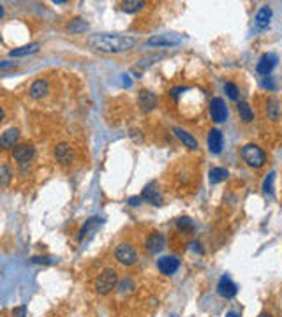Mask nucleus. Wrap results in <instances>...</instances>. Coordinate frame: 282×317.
Here are the masks:
<instances>
[{
    "label": "nucleus",
    "instance_id": "obj_1",
    "mask_svg": "<svg viewBox=\"0 0 282 317\" xmlns=\"http://www.w3.org/2000/svg\"><path fill=\"white\" fill-rule=\"evenodd\" d=\"M88 44L92 46V50L101 53H122L131 50L136 44L134 37H127V36H108V34H103V36H94Z\"/></svg>",
    "mask_w": 282,
    "mask_h": 317
},
{
    "label": "nucleus",
    "instance_id": "obj_2",
    "mask_svg": "<svg viewBox=\"0 0 282 317\" xmlns=\"http://www.w3.org/2000/svg\"><path fill=\"white\" fill-rule=\"evenodd\" d=\"M240 155H242L243 162H245L249 167H254V169L263 167L266 162V154L258 147V145H252V143L245 145V147L240 150Z\"/></svg>",
    "mask_w": 282,
    "mask_h": 317
},
{
    "label": "nucleus",
    "instance_id": "obj_3",
    "mask_svg": "<svg viewBox=\"0 0 282 317\" xmlns=\"http://www.w3.org/2000/svg\"><path fill=\"white\" fill-rule=\"evenodd\" d=\"M116 282H118V273H116V269L113 268H106L103 269L99 273V277L96 278V293L97 294H110L113 289L116 287Z\"/></svg>",
    "mask_w": 282,
    "mask_h": 317
},
{
    "label": "nucleus",
    "instance_id": "obj_4",
    "mask_svg": "<svg viewBox=\"0 0 282 317\" xmlns=\"http://www.w3.org/2000/svg\"><path fill=\"white\" fill-rule=\"evenodd\" d=\"M115 259L122 266H134L138 263V252L131 243H118L115 249Z\"/></svg>",
    "mask_w": 282,
    "mask_h": 317
},
{
    "label": "nucleus",
    "instance_id": "obj_5",
    "mask_svg": "<svg viewBox=\"0 0 282 317\" xmlns=\"http://www.w3.org/2000/svg\"><path fill=\"white\" fill-rule=\"evenodd\" d=\"M208 111H210V116L214 122L217 123H223L227 120V106L224 103V99L221 97H214L208 104Z\"/></svg>",
    "mask_w": 282,
    "mask_h": 317
},
{
    "label": "nucleus",
    "instance_id": "obj_6",
    "mask_svg": "<svg viewBox=\"0 0 282 317\" xmlns=\"http://www.w3.org/2000/svg\"><path fill=\"white\" fill-rule=\"evenodd\" d=\"M183 41V36L180 34H161V36L150 37L147 41L148 46H155V48H169V46H176Z\"/></svg>",
    "mask_w": 282,
    "mask_h": 317
},
{
    "label": "nucleus",
    "instance_id": "obj_7",
    "mask_svg": "<svg viewBox=\"0 0 282 317\" xmlns=\"http://www.w3.org/2000/svg\"><path fill=\"white\" fill-rule=\"evenodd\" d=\"M34 155H36V150H34L32 145H27V143L16 145V147L12 148V158H14L20 166H25V164L30 162L34 158Z\"/></svg>",
    "mask_w": 282,
    "mask_h": 317
},
{
    "label": "nucleus",
    "instance_id": "obj_8",
    "mask_svg": "<svg viewBox=\"0 0 282 317\" xmlns=\"http://www.w3.org/2000/svg\"><path fill=\"white\" fill-rule=\"evenodd\" d=\"M236 293H238V285L234 284L227 275H223L221 280L217 282V294L219 296L224 298V300H231V298L236 296Z\"/></svg>",
    "mask_w": 282,
    "mask_h": 317
},
{
    "label": "nucleus",
    "instance_id": "obj_9",
    "mask_svg": "<svg viewBox=\"0 0 282 317\" xmlns=\"http://www.w3.org/2000/svg\"><path fill=\"white\" fill-rule=\"evenodd\" d=\"M52 92V87H50V81L44 78H37L36 81H32V85L28 87V95L36 101L44 99L46 95Z\"/></svg>",
    "mask_w": 282,
    "mask_h": 317
},
{
    "label": "nucleus",
    "instance_id": "obj_10",
    "mask_svg": "<svg viewBox=\"0 0 282 317\" xmlns=\"http://www.w3.org/2000/svg\"><path fill=\"white\" fill-rule=\"evenodd\" d=\"M157 268L163 275L166 277H171V275H175L180 268V259L175 258V256H164L157 261Z\"/></svg>",
    "mask_w": 282,
    "mask_h": 317
},
{
    "label": "nucleus",
    "instance_id": "obj_11",
    "mask_svg": "<svg viewBox=\"0 0 282 317\" xmlns=\"http://www.w3.org/2000/svg\"><path fill=\"white\" fill-rule=\"evenodd\" d=\"M141 199H143V201H148L154 206H161L164 201L163 196H161V192L157 190V183L155 182H150L148 185H145L143 192H141Z\"/></svg>",
    "mask_w": 282,
    "mask_h": 317
},
{
    "label": "nucleus",
    "instance_id": "obj_12",
    "mask_svg": "<svg viewBox=\"0 0 282 317\" xmlns=\"http://www.w3.org/2000/svg\"><path fill=\"white\" fill-rule=\"evenodd\" d=\"M277 62H279V58H277L275 53H266V55H263L261 58H259L258 65H256V71L263 76H268L272 71H274V67L277 65Z\"/></svg>",
    "mask_w": 282,
    "mask_h": 317
},
{
    "label": "nucleus",
    "instance_id": "obj_13",
    "mask_svg": "<svg viewBox=\"0 0 282 317\" xmlns=\"http://www.w3.org/2000/svg\"><path fill=\"white\" fill-rule=\"evenodd\" d=\"M55 157L60 164H71L72 158H74V150L69 143L62 141L55 147Z\"/></svg>",
    "mask_w": 282,
    "mask_h": 317
},
{
    "label": "nucleus",
    "instance_id": "obj_14",
    "mask_svg": "<svg viewBox=\"0 0 282 317\" xmlns=\"http://www.w3.org/2000/svg\"><path fill=\"white\" fill-rule=\"evenodd\" d=\"M164 247H166V236L159 231H155L147 238V250L150 254H159L161 250H164Z\"/></svg>",
    "mask_w": 282,
    "mask_h": 317
},
{
    "label": "nucleus",
    "instance_id": "obj_15",
    "mask_svg": "<svg viewBox=\"0 0 282 317\" xmlns=\"http://www.w3.org/2000/svg\"><path fill=\"white\" fill-rule=\"evenodd\" d=\"M208 150L212 152V154L219 155L221 152H223V147H224V136L223 132L219 131V129H212L210 132H208Z\"/></svg>",
    "mask_w": 282,
    "mask_h": 317
},
{
    "label": "nucleus",
    "instance_id": "obj_16",
    "mask_svg": "<svg viewBox=\"0 0 282 317\" xmlns=\"http://www.w3.org/2000/svg\"><path fill=\"white\" fill-rule=\"evenodd\" d=\"M138 103H139V107H141V111H145V113H150L152 109H155L157 107V97H155V94H152L150 90H141L138 95Z\"/></svg>",
    "mask_w": 282,
    "mask_h": 317
},
{
    "label": "nucleus",
    "instance_id": "obj_17",
    "mask_svg": "<svg viewBox=\"0 0 282 317\" xmlns=\"http://www.w3.org/2000/svg\"><path fill=\"white\" fill-rule=\"evenodd\" d=\"M18 139H20V131L16 127H11L4 134H0V148L2 150H9V148L16 147Z\"/></svg>",
    "mask_w": 282,
    "mask_h": 317
},
{
    "label": "nucleus",
    "instance_id": "obj_18",
    "mask_svg": "<svg viewBox=\"0 0 282 317\" xmlns=\"http://www.w3.org/2000/svg\"><path fill=\"white\" fill-rule=\"evenodd\" d=\"M103 222H104V220H103L101 217H90V218H88V220L83 224V227H81L78 240H80V242H83V240H85L87 236H92V234H94L97 229H99V226L103 224Z\"/></svg>",
    "mask_w": 282,
    "mask_h": 317
},
{
    "label": "nucleus",
    "instance_id": "obj_19",
    "mask_svg": "<svg viewBox=\"0 0 282 317\" xmlns=\"http://www.w3.org/2000/svg\"><path fill=\"white\" fill-rule=\"evenodd\" d=\"M173 132H175V136L183 143V145H185L187 148H191V150H198V141H196V138L192 134H189L187 131H183L182 127H173Z\"/></svg>",
    "mask_w": 282,
    "mask_h": 317
},
{
    "label": "nucleus",
    "instance_id": "obj_20",
    "mask_svg": "<svg viewBox=\"0 0 282 317\" xmlns=\"http://www.w3.org/2000/svg\"><path fill=\"white\" fill-rule=\"evenodd\" d=\"M270 21H272V7L263 5V7L258 11V14H256V27L261 28V30L263 28H268Z\"/></svg>",
    "mask_w": 282,
    "mask_h": 317
},
{
    "label": "nucleus",
    "instance_id": "obj_21",
    "mask_svg": "<svg viewBox=\"0 0 282 317\" xmlns=\"http://www.w3.org/2000/svg\"><path fill=\"white\" fill-rule=\"evenodd\" d=\"M236 111H238L240 120H242V122L250 123L252 120H254V111H252V107H250L249 103H245V101H240L238 106H236Z\"/></svg>",
    "mask_w": 282,
    "mask_h": 317
},
{
    "label": "nucleus",
    "instance_id": "obj_22",
    "mask_svg": "<svg viewBox=\"0 0 282 317\" xmlns=\"http://www.w3.org/2000/svg\"><path fill=\"white\" fill-rule=\"evenodd\" d=\"M39 48H41L39 43H30V44H27V46H21V48H16V50H11V53H9V55H11V56L34 55V53L39 52Z\"/></svg>",
    "mask_w": 282,
    "mask_h": 317
},
{
    "label": "nucleus",
    "instance_id": "obj_23",
    "mask_svg": "<svg viewBox=\"0 0 282 317\" xmlns=\"http://www.w3.org/2000/svg\"><path fill=\"white\" fill-rule=\"evenodd\" d=\"M67 30L71 32V34H74V36L85 34V32L88 30V23L85 20H81V18H74V20H71L67 23Z\"/></svg>",
    "mask_w": 282,
    "mask_h": 317
},
{
    "label": "nucleus",
    "instance_id": "obj_24",
    "mask_svg": "<svg viewBox=\"0 0 282 317\" xmlns=\"http://www.w3.org/2000/svg\"><path fill=\"white\" fill-rule=\"evenodd\" d=\"M266 115L272 122H277L281 118V106H279V101L277 99H270L266 103Z\"/></svg>",
    "mask_w": 282,
    "mask_h": 317
},
{
    "label": "nucleus",
    "instance_id": "obj_25",
    "mask_svg": "<svg viewBox=\"0 0 282 317\" xmlns=\"http://www.w3.org/2000/svg\"><path fill=\"white\" fill-rule=\"evenodd\" d=\"M12 180V169L5 162H0V187H7Z\"/></svg>",
    "mask_w": 282,
    "mask_h": 317
},
{
    "label": "nucleus",
    "instance_id": "obj_26",
    "mask_svg": "<svg viewBox=\"0 0 282 317\" xmlns=\"http://www.w3.org/2000/svg\"><path fill=\"white\" fill-rule=\"evenodd\" d=\"M227 176H229V173H227V169H224V167H214V169H210V183L223 182Z\"/></svg>",
    "mask_w": 282,
    "mask_h": 317
},
{
    "label": "nucleus",
    "instance_id": "obj_27",
    "mask_svg": "<svg viewBox=\"0 0 282 317\" xmlns=\"http://www.w3.org/2000/svg\"><path fill=\"white\" fill-rule=\"evenodd\" d=\"M145 7V2L141 0H127V2H122V9L125 12H138Z\"/></svg>",
    "mask_w": 282,
    "mask_h": 317
},
{
    "label": "nucleus",
    "instance_id": "obj_28",
    "mask_svg": "<svg viewBox=\"0 0 282 317\" xmlns=\"http://www.w3.org/2000/svg\"><path fill=\"white\" fill-rule=\"evenodd\" d=\"M176 227H178V229L182 231V233H185V234L192 233V231L196 229L194 222H192L189 217H182V218H178V222H176Z\"/></svg>",
    "mask_w": 282,
    "mask_h": 317
},
{
    "label": "nucleus",
    "instance_id": "obj_29",
    "mask_svg": "<svg viewBox=\"0 0 282 317\" xmlns=\"http://www.w3.org/2000/svg\"><path fill=\"white\" fill-rule=\"evenodd\" d=\"M224 90H226V94H227V97H229L231 101H236L238 99V87L234 83H226L224 85Z\"/></svg>",
    "mask_w": 282,
    "mask_h": 317
},
{
    "label": "nucleus",
    "instance_id": "obj_30",
    "mask_svg": "<svg viewBox=\"0 0 282 317\" xmlns=\"http://www.w3.org/2000/svg\"><path fill=\"white\" fill-rule=\"evenodd\" d=\"M274 178H275V173H274V171H272L270 174H266L265 185H263V190H265L266 194H272V192H274Z\"/></svg>",
    "mask_w": 282,
    "mask_h": 317
},
{
    "label": "nucleus",
    "instance_id": "obj_31",
    "mask_svg": "<svg viewBox=\"0 0 282 317\" xmlns=\"http://www.w3.org/2000/svg\"><path fill=\"white\" fill-rule=\"evenodd\" d=\"M30 261L36 263V264H55L56 259L55 258H46V256H34Z\"/></svg>",
    "mask_w": 282,
    "mask_h": 317
},
{
    "label": "nucleus",
    "instance_id": "obj_32",
    "mask_svg": "<svg viewBox=\"0 0 282 317\" xmlns=\"http://www.w3.org/2000/svg\"><path fill=\"white\" fill-rule=\"evenodd\" d=\"M12 317H27V307L21 305L12 310Z\"/></svg>",
    "mask_w": 282,
    "mask_h": 317
},
{
    "label": "nucleus",
    "instance_id": "obj_33",
    "mask_svg": "<svg viewBox=\"0 0 282 317\" xmlns=\"http://www.w3.org/2000/svg\"><path fill=\"white\" fill-rule=\"evenodd\" d=\"M141 201H143V199H141V196H134V198H129V205H132V206H138Z\"/></svg>",
    "mask_w": 282,
    "mask_h": 317
},
{
    "label": "nucleus",
    "instance_id": "obj_34",
    "mask_svg": "<svg viewBox=\"0 0 282 317\" xmlns=\"http://www.w3.org/2000/svg\"><path fill=\"white\" fill-rule=\"evenodd\" d=\"M7 67H14L12 62H0V69H7Z\"/></svg>",
    "mask_w": 282,
    "mask_h": 317
},
{
    "label": "nucleus",
    "instance_id": "obj_35",
    "mask_svg": "<svg viewBox=\"0 0 282 317\" xmlns=\"http://www.w3.org/2000/svg\"><path fill=\"white\" fill-rule=\"evenodd\" d=\"M4 118H5V111H4V107L0 106V123L4 122Z\"/></svg>",
    "mask_w": 282,
    "mask_h": 317
},
{
    "label": "nucleus",
    "instance_id": "obj_36",
    "mask_svg": "<svg viewBox=\"0 0 282 317\" xmlns=\"http://www.w3.org/2000/svg\"><path fill=\"white\" fill-rule=\"evenodd\" d=\"M191 247H192V250H198V252H201V249H199V243H191Z\"/></svg>",
    "mask_w": 282,
    "mask_h": 317
},
{
    "label": "nucleus",
    "instance_id": "obj_37",
    "mask_svg": "<svg viewBox=\"0 0 282 317\" xmlns=\"http://www.w3.org/2000/svg\"><path fill=\"white\" fill-rule=\"evenodd\" d=\"M226 317H240V314H236V312H233V310H231V312L226 314Z\"/></svg>",
    "mask_w": 282,
    "mask_h": 317
},
{
    "label": "nucleus",
    "instance_id": "obj_38",
    "mask_svg": "<svg viewBox=\"0 0 282 317\" xmlns=\"http://www.w3.org/2000/svg\"><path fill=\"white\" fill-rule=\"evenodd\" d=\"M2 16H4V7L0 5V18H2Z\"/></svg>",
    "mask_w": 282,
    "mask_h": 317
}]
</instances>
